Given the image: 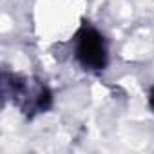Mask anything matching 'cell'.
I'll list each match as a JSON object with an SVG mask.
<instances>
[{
    "label": "cell",
    "mask_w": 154,
    "mask_h": 154,
    "mask_svg": "<svg viewBox=\"0 0 154 154\" xmlns=\"http://www.w3.org/2000/svg\"><path fill=\"white\" fill-rule=\"evenodd\" d=\"M76 54L80 62L89 69H103L107 63V49L103 36L93 29L85 27L78 36V45H76Z\"/></svg>",
    "instance_id": "cell-1"
},
{
    "label": "cell",
    "mask_w": 154,
    "mask_h": 154,
    "mask_svg": "<svg viewBox=\"0 0 154 154\" xmlns=\"http://www.w3.org/2000/svg\"><path fill=\"white\" fill-rule=\"evenodd\" d=\"M150 107L154 109V89H152V93H150Z\"/></svg>",
    "instance_id": "cell-2"
}]
</instances>
